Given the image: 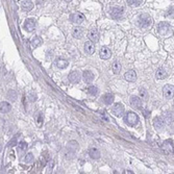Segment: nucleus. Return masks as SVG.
Instances as JSON below:
<instances>
[{"mask_svg":"<svg viewBox=\"0 0 174 174\" xmlns=\"http://www.w3.org/2000/svg\"><path fill=\"white\" fill-rule=\"evenodd\" d=\"M88 37L93 43H97L99 41V33H98L97 29L96 28H92L90 30L89 33H88Z\"/></svg>","mask_w":174,"mask_h":174,"instance_id":"nucleus-11","label":"nucleus"},{"mask_svg":"<svg viewBox=\"0 0 174 174\" xmlns=\"http://www.w3.org/2000/svg\"><path fill=\"white\" fill-rule=\"evenodd\" d=\"M18 148H19L21 151H24V150L27 149V144H26L25 142H21L20 144H19V146H18Z\"/></svg>","mask_w":174,"mask_h":174,"instance_id":"nucleus-34","label":"nucleus"},{"mask_svg":"<svg viewBox=\"0 0 174 174\" xmlns=\"http://www.w3.org/2000/svg\"><path fill=\"white\" fill-rule=\"evenodd\" d=\"M163 94L166 99H172L174 96V86L166 85L163 89Z\"/></svg>","mask_w":174,"mask_h":174,"instance_id":"nucleus-5","label":"nucleus"},{"mask_svg":"<svg viewBox=\"0 0 174 174\" xmlns=\"http://www.w3.org/2000/svg\"><path fill=\"white\" fill-rule=\"evenodd\" d=\"M17 138H18V136H16L15 138H13L12 141L8 143V147H14L16 144H17Z\"/></svg>","mask_w":174,"mask_h":174,"instance_id":"nucleus-35","label":"nucleus"},{"mask_svg":"<svg viewBox=\"0 0 174 174\" xmlns=\"http://www.w3.org/2000/svg\"><path fill=\"white\" fill-rule=\"evenodd\" d=\"M72 35H73V37L76 38V39H80V38L82 37V35H84V29H82L81 27H75V28H73Z\"/></svg>","mask_w":174,"mask_h":174,"instance_id":"nucleus-23","label":"nucleus"},{"mask_svg":"<svg viewBox=\"0 0 174 174\" xmlns=\"http://www.w3.org/2000/svg\"><path fill=\"white\" fill-rule=\"evenodd\" d=\"M162 149L166 154L172 153V152L174 151V146H173L172 140H167V141H165L162 145Z\"/></svg>","mask_w":174,"mask_h":174,"instance_id":"nucleus-7","label":"nucleus"},{"mask_svg":"<svg viewBox=\"0 0 174 174\" xmlns=\"http://www.w3.org/2000/svg\"><path fill=\"white\" fill-rule=\"evenodd\" d=\"M68 61L64 60V58H58V60H56V62H55V65H56V67L58 68V69H65V68L68 67Z\"/></svg>","mask_w":174,"mask_h":174,"instance_id":"nucleus-20","label":"nucleus"},{"mask_svg":"<svg viewBox=\"0 0 174 174\" xmlns=\"http://www.w3.org/2000/svg\"><path fill=\"white\" fill-rule=\"evenodd\" d=\"M42 120H43V118H42V115H39V119H38V124H39V126H41V124H42Z\"/></svg>","mask_w":174,"mask_h":174,"instance_id":"nucleus-37","label":"nucleus"},{"mask_svg":"<svg viewBox=\"0 0 174 174\" xmlns=\"http://www.w3.org/2000/svg\"><path fill=\"white\" fill-rule=\"evenodd\" d=\"M124 77H125V79H126L127 81L134 82V81L137 80V73L134 72V70H129V71H127V72L125 73Z\"/></svg>","mask_w":174,"mask_h":174,"instance_id":"nucleus-15","label":"nucleus"},{"mask_svg":"<svg viewBox=\"0 0 174 174\" xmlns=\"http://www.w3.org/2000/svg\"><path fill=\"white\" fill-rule=\"evenodd\" d=\"M157 33L163 37H169V35H173V31H172V27L170 26L169 23L161 22L157 25Z\"/></svg>","mask_w":174,"mask_h":174,"instance_id":"nucleus-1","label":"nucleus"},{"mask_svg":"<svg viewBox=\"0 0 174 174\" xmlns=\"http://www.w3.org/2000/svg\"><path fill=\"white\" fill-rule=\"evenodd\" d=\"M112 112L116 117H121L122 115H123V113H124V107H123V105L121 103H116L113 106Z\"/></svg>","mask_w":174,"mask_h":174,"instance_id":"nucleus-9","label":"nucleus"},{"mask_svg":"<svg viewBox=\"0 0 174 174\" xmlns=\"http://www.w3.org/2000/svg\"><path fill=\"white\" fill-rule=\"evenodd\" d=\"M48 166H49V171H50V170L53 168V166H54V163H53V162H49V165H48Z\"/></svg>","mask_w":174,"mask_h":174,"instance_id":"nucleus-38","label":"nucleus"},{"mask_svg":"<svg viewBox=\"0 0 174 174\" xmlns=\"http://www.w3.org/2000/svg\"><path fill=\"white\" fill-rule=\"evenodd\" d=\"M70 21L74 24H80L85 21V16L82 15L81 13H74L70 16Z\"/></svg>","mask_w":174,"mask_h":174,"instance_id":"nucleus-6","label":"nucleus"},{"mask_svg":"<svg viewBox=\"0 0 174 174\" xmlns=\"http://www.w3.org/2000/svg\"><path fill=\"white\" fill-rule=\"evenodd\" d=\"M152 18L148 14H142L138 19V25L141 28H148L152 24Z\"/></svg>","mask_w":174,"mask_h":174,"instance_id":"nucleus-2","label":"nucleus"},{"mask_svg":"<svg viewBox=\"0 0 174 174\" xmlns=\"http://www.w3.org/2000/svg\"><path fill=\"white\" fill-rule=\"evenodd\" d=\"M144 0H127V3L130 5V6H139L143 3Z\"/></svg>","mask_w":174,"mask_h":174,"instance_id":"nucleus-29","label":"nucleus"},{"mask_svg":"<svg viewBox=\"0 0 174 174\" xmlns=\"http://www.w3.org/2000/svg\"><path fill=\"white\" fill-rule=\"evenodd\" d=\"M22 8L25 12H29L33 8V3L31 0H24L22 2Z\"/></svg>","mask_w":174,"mask_h":174,"instance_id":"nucleus-19","label":"nucleus"},{"mask_svg":"<svg viewBox=\"0 0 174 174\" xmlns=\"http://www.w3.org/2000/svg\"><path fill=\"white\" fill-rule=\"evenodd\" d=\"M24 28L28 33L33 31L35 28V19H26L24 22Z\"/></svg>","mask_w":174,"mask_h":174,"instance_id":"nucleus-10","label":"nucleus"},{"mask_svg":"<svg viewBox=\"0 0 174 174\" xmlns=\"http://www.w3.org/2000/svg\"><path fill=\"white\" fill-rule=\"evenodd\" d=\"M41 44H42V40H41L40 37L35 35V37L33 38V40H31V45H33V47L37 48V47H39Z\"/></svg>","mask_w":174,"mask_h":174,"instance_id":"nucleus-26","label":"nucleus"},{"mask_svg":"<svg viewBox=\"0 0 174 174\" xmlns=\"http://www.w3.org/2000/svg\"><path fill=\"white\" fill-rule=\"evenodd\" d=\"M89 155L91 157V159H98L100 157V151L96 148H91L89 150Z\"/></svg>","mask_w":174,"mask_h":174,"instance_id":"nucleus-21","label":"nucleus"},{"mask_svg":"<svg viewBox=\"0 0 174 174\" xmlns=\"http://www.w3.org/2000/svg\"><path fill=\"white\" fill-rule=\"evenodd\" d=\"M99 55L102 60H109L111 55H112V51H111V49L109 47H102L100 49Z\"/></svg>","mask_w":174,"mask_h":174,"instance_id":"nucleus-12","label":"nucleus"},{"mask_svg":"<svg viewBox=\"0 0 174 174\" xmlns=\"http://www.w3.org/2000/svg\"><path fill=\"white\" fill-rule=\"evenodd\" d=\"M125 173H129V174H132V172L130 171V170H126V171H125Z\"/></svg>","mask_w":174,"mask_h":174,"instance_id":"nucleus-39","label":"nucleus"},{"mask_svg":"<svg viewBox=\"0 0 174 174\" xmlns=\"http://www.w3.org/2000/svg\"><path fill=\"white\" fill-rule=\"evenodd\" d=\"M82 78L86 84H91L94 80V74L91 71H85L82 73Z\"/></svg>","mask_w":174,"mask_h":174,"instance_id":"nucleus-16","label":"nucleus"},{"mask_svg":"<svg viewBox=\"0 0 174 174\" xmlns=\"http://www.w3.org/2000/svg\"><path fill=\"white\" fill-rule=\"evenodd\" d=\"M165 124H166V120H165L164 117H155L153 119V126L159 132L164 129Z\"/></svg>","mask_w":174,"mask_h":174,"instance_id":"nucleus-4","label":"nucleus"},{"mask_svg":"<svg viewBox=\"0 0 174 174\" xmlns=\"http://www.w3.org/2000/svg\"><path fill=\"white\" fill-rule=\"evenodd\" d=\"M143 116H144L145 118H149L150 117V112L149 111H147V109H144V111H143Z\"/></svg>","mask_w":174,"mask_h":174,"instance_id":"nucleus-36","label":"nucleus"},{"mask_svg":"<svg viewBox=\"0 0 174 174\" xmlns=\"http://www.w3.org/2000/svg\"><path fill=\"white\" fill-rule=\"evenodd\" d=\"M166 17H169V18H174V5L171 6L169 10H167L166 13Z\"/></svg>","mask_w":174,"mask_h":174,"instance_id":"nucleus-32","label":"nucleus"},{"mask_svg":"<svg viewBox=\"0 0 174 174\" xmlns=\"http://www.w3.org/2000/svg\"><path fill=\"white\" fill-rule=\"evenodd\" d=\"M85 52L87 54H93L95 52V46L94 43L92 41H89V42H86L85 44Z\"/></svg>","mask_w":174,"mask_h":174,"instance_id":"nucleus-17","label":"nucleus"},{"mask_svg":"<svg viewBox=\"0 0 174 174\" xmlns=\"http://www.w3.org/2000/svg\"><path fill=\"white\" fill-rule=\"evenodd\" d=\"M33 161V153H27L26 157H25V163L26 164H29Z\"/></svg>","mask_w":174,"mask_h":174,"instance_id":"nucleus-31","label":"nucleus"},{"mask_svg":"<svg viewBox=\"0 0 174 174\" xmlns=\"http://www.w3.org/2000/svg\"><path fill=\"white\" fill-rule=\"evenodd\" d=\"M66 1H67V2H70V1H72V0H66Z\"/></svg>","mask_w":174,"mask_h":174,"instance_id":"nucleus-40","label":"nucleus"},{"mask_svg":"<svg viewBox=\"0 0 174 174\" xmlns=\"http://www.w3.org/2000/svg\"><path fill=\"white\" fill-rule=\"evenodd\" d=\"M28 100L31 102H35V100H37V94H35L33 92H30L29 94H28Z\"/></svg>","mask_w":174,"mask_h":174,"instance_id":"nucleus-33","label":"nucleus"},{"mask_svg":"<svg viewBox=\"0 0 174 174\" xmlns=\"http://www.w3.org/2000/svg\"><path fill=\"white\" fill-rule=\"evenodd\" d=\"M103 101H104L105 104L109 105L112 104L113 102H114V95L113 94H105L104 96H103Z\"/></svg>","mask_w":174,"mask_h":174,"instance_id":"nucleus-24","label":"nucleus"},{"mask_svg":"<svg viewBox=\"0 0 174 174\" xmlns=\"http://www.w3.org/2000/svg\"><path fill=\"white\" fill-rule=\"evenodd\" d=\"M10 104L8 103V102L6 101H2L1 102V106H0V111H1V113L2 114H6V113H8L10 111Z\"/></svg>","mask_w":174,"mask_h":174,"instance_id":"nucleus-22","label":"nucleus"},{"mask_svg":"<svg viewBox=\"0 0 174 174\" xmlns=\"http://www.w3.org/2000/svg\"><path fill=\"white\" fill-rule=\"evenodd\" d=\"M139 94H140V96H141L143 100H145V101L148 100V93H147V91L144 89V88H141V89H140Z\"/></svg>","mask_w":174,"mask_h":174,"instance_id":"nucleus-28","label":"nucleus"},{"mask_svg":"<svg viewBox=\"0 0 174 174\" xmlns=\"http://www.w3.org/2000/svg\"><path fill=\"white\" fill-rule=\"evenodd\" d=\"M8 97L10 98L12 101H16V99H17V97H18L17 92L14 91V90H10V91L8 92Z\"/></svg>","mask_w":174,"mask_h":174,"instance_id":"nucleus-27","label":"nucleus"},{"mask_svg":"<svg viewBox=\"0 0 174 174\" xmlns=\"http://www.w3.org/2000/svg\"><path fill=\"white\" fill-rule=\"evenodd\" d=\"M80 77H81V75H80L79 71H72V72L70 73L69 76H68V78H69L70 82H72V84H75V82H78L80 80Z\"/></svg>","mask_w":174,"mask_h":174,"instance_id":"nucleus-13","label":"nucleus"},{"mask_svg":"<svg viewBox=\"0 0 174 174\" xmlns=\"http://www.w3.org/2000/svg\"><path fill=\"white\" fill-rule=\"evenodd\" d=\"M155 76H157V79H165L168 76V72H167L164 68H159L157 73H155Z\"/></svg>","mask_w":174,"mask_h":174,"instance_id":"nucleus-18","label":"nucleus"},{"mask_svg":"<svg viewBox=\"0 0 174 174\" xmlns=\"http://www.w3.org/2000/svg\"><path fill=\"white\" fill-rule=\"evenodd\" d=\"M124 122L129 126H136L138 124V122H139V117H138L137 114H134L132 112H128L124 116Z\"/></svg>","mask_w":174,"mask_h":174,"instance_id":"nucleus-3","label":"nucleus"},{"mask_svg":"<svg viewBox=\"0 0 174 174\" xmlns=\"http://www.w3.org/2000/svg\"><path fill=\"white\" fill-rule=\"evenodd\" d=\"M130 104H132V107L137 109H140L142 107V101L140 99V97L138 96H132L130 97Z\"/></svg>","mask_w":174,"mask_h":174,"instance_id":"nucleus-14","label":"nucleus"},{"mask_svg":"<svg viewBox=\"0 0 174 174\" xmlns=\"http://www.w3.org/2000/svg\"><path fill=\"white\" fill-rule=\"evenodd\" d=\"M111 14V17L115 20H117V19H120L123 15V8H113L109 12Z\"/></svg>","mask_w":174,"mask_h":174,"instance_id":"nucleus-8","label":"nucleus"},{"mask_svg":"<svg viewBox=\"0 0 174 174\" xmlns=\"http://www.w3.org/2000/svg\"><path fill=\"white\" fill-rule=\"evenodd\" d=\"M88 93L90 95H92V96H96L98 94V89L94 86H91V87L88 88Z\"/></svg>","mask_w":174,"mask_h":174,"instance_id":"nucleus-30","label":"nucleus"},{"mask_svg":"<svg viewBox=\"0 0 174 174\" xmlns=\"http://www.w3.org/2000/svg\"><path fill=\"white\" fill-rule=\"evenodd\" d=\"M112 68H113V72H114L115 74H119L120 71H121V64H120L118 61H115Z\"/></svg>","mask_w":174,"mask_h":174,"instance_id":"nucleus-25","label":"nucleus"}]
</instances>
